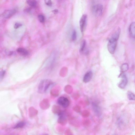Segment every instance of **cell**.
<instances>
[{"instance_id": "484cf974", "label": "cell", "mask_w": 135, "mask_h": 135, "mask_svg": "<svg viewBox=\"0 0 135 135\" xmlns=\"http://www.w3.org/2000/svg\"><path fill=\"white\" fill-rule=\"evenodd\" d=\"M5 73V71H2L1 72V80L3 78Z\"/></svg>"}, {"instance_id": "ba28073f", "label": "cell", "mask_w": 135, "mask_h": 135, "mask_svg": "<svg viewBox=\"0 0 135 135\" xmlns=\"http://www.w3.org/2000/svg\"><path fill=\"white\" fill-rule=\"evenodd\" d=\"M16 12L15 10H8L5 11L3 14V17L6 19H8L11 17Z\"/></svg>"}, {"instance_id": "8992f818", "label": "cell", "mask_w": 135, "mask_h": 135, "mask_svg": "<svg viewBox=\"0 0 135 135\" xmlns=\"http://www.w3.org/2000/svg\"><path fill=\"white\" fill-rule=\"evenodd\" d=\"M58 115L59 116L58 120V123L63 125H65L67 122L65 113L64 112L62 111Z\"/></svg>"}, {"instance_id": "6da1fadb", "label": "cell", "mask_w": 135, "mask_h": 135, "mask_svg": "<svg viewBox=\"0 0 135 135\" xmlns=\"http://www.w3.org/2000/svg\"><path fill=\"white\" fill-rule=\"evenodd\" d=\"M53 82L51 80L45 79L40 82L38 87V92L40 93L46 92L50 86L53 85Z\"/></svg>"}, {"instance_id": "30bf717a", "label": "cell", "mask_w": 135, "mask_h": 135, "mask_svg": "<svg viewBox=\"0 0 135 135\" xmlns=\"http://www.w3.org/2000/svg\"><path fill=\"white\" fill-rule=\"evenodd\" d=\"M129 30L131 36L133 38H135V22H132L131 24Z\"/></svg>"}, {"instance_id": "603a6c76", "label": "cell", "mask_w": 135, "mask_h": 135, "mask_svg": "<svg viewBox=\"0 0 135 135\" xmlns=\"http://www.w3.org/2000/svg\"><path fill=\"white\" fill-rule=\"evenodd\" d=\"M73 109L74 111L77 113L80 112V107L77 105L73 107Z\"/></svg>"}, {"instance_id": "8fae6325", "label": "cell", "mask_w": 135, "mask_h": 135, "mask_svg": "<svg viewBox=\"0 0 135 135\" xmlns=\"http://www.w3.org/2000/svg\"><path fill=\"white\" fill-rule=\"evenodd\" d=\"M120 32V29L118 28L116 31L113 34L111 38L118 40L119 38Z\"/></svg>"}, {"instance_id": "cb8c5ba5", "label": "cell", "mask_w": 135, "mask_h": 135, "mask_svg": "<svg viewBox=\"0 0 135 135\" xmlns=\"http://www.w3.org/2000/svg\"><path fill=\"white\" fill-rule=\"evenodd\" d=\"M45 2L46 4L48 6H52V3L51 0H45Z\"/></svg>"}, {"instance_id": "2e32d148", "label": "cell", "mask_w": 135, "mask_h": 135, "mask_svg": "<svg viewBox=\"0 0 135 135\" xmlns=\"http://www.w3.org/2000/svg\"><path fill=\"white\" fill-rule=\"evenodd\" d=\"M27 3L30 6L33 8L35 7L37 5L36 0H27Z\"/></svg>"}, {"instance_id": "e0dca14e", "label": "cell", "mask_w": 135, "mask_h": 135, "mask_svg": "<svg viewBox=\"0 0 135 135\" xmlns=\"http://www.w3.org/2000/svg\"><path fill=\"white\" fill-rule=\"evenodd\" d=\"M86 45V42L85 40H83L82 42L80 47V51L82 53L85 50Z\"/></svg>"}, {"instance_id": "44dd1931", "label": "cell", "mask_w": 135, "mask_h": 135, "mask_svg": "<svg viewBox=\"0 0 135 135\" xmlns=\"http://www.w3.org/2000/svg\"><path fill=\"white\" fill-rule=\"evenodd\" d=\"M72 39L73 41H75L77 38V33L76 31L74 30L73 31L72 34Z\"/></svg>"}, {"instance_id": "52a82bcc", "label": "cell", "mask_w": 135, "mask_h": 135, "mask_svg": "<svg viewBox=\"0 0 135 135\" xmlns=\"http://www.w3.org/2000/svg\"><path fill=\"white\" fill-rule=\"evenodd\" d=\"M120 76L121 77L122 79L118 85V86L120 89H123L125 88L127 85V79L126 75L123 74V73H121Z\"/></svg>"}, {"instance_id": "7402d4cb", "label": "cell", "mask_w": 135, "mask_h": 135, "mask_svg": "<svg viewBox=\"0 0 135 135\" xmlns=\"http://www.w3.org/2000/svg\"><path fill=\"white\" fill-rule=\"evenodd\" d=\"M82 115L84 117H87L89 116L90 114V113L87 110L83 111L82 113Z\"/></svg>"}, {"instance_id": "d6986e66", "label": "cell", "mask_w": 135, "mask_h": 135, "mask_svg": "<svg viewBox=\"0 0 135 135\" xmlns=\"http://www.w3.org/2000/svg\"><path fill=\"white\" fill-rule=\"evenodd\" d=\"M127 97L130 100H135V95L130 91H129L127 93Z\"/></svg>"}, {"instance_id": "7a4b0ae2", "label": "cell", "mask_w": 135, "mask_h": 135, "mask_svg": "<svg viewBox=\"0 0 135 135\" xmlns=\"http://www.w3.org/2000/svg\"><path fill=\"white\" fill-rule=\"evenodd\" d=\"M117 40L111 38L107 44V48L109 52L111 54H113L116 48Z\"/></svg>"}, {"instance_id": "d4e9b609", "label": "cell", "mask_w": 135, "mask_h": 135, "mask_svg": "<svg viewBox=\"0 0 135 135\" xmlns=\"http://www.w3.org/2000/svg\"><path fill=\"white\" fill-rule=\"evenodd\" d=\"M22 26V24L19 23H16L14 26V28L16 29L19 28Z\"/></svg>"}, {"instance_id": "3957f363", "label": "cell", "mask_w": 135, "mask_h": 135, "mask_svg": "<svg viewBox=\"0 0 135 135\" xmlns=\"http://www.w3.org/2000/svg\"><path fill=\"white\" fill-rule=\"evenodd\" d=\"M57 103L59 105L65 108L68 107L70 104L69 99L64 97L59 98L57 100Z\"/></svg>"}, {"instance_id": "9a60e30c", "label": "cell", "mask_w": 135, "mask_h": 135, "mask_svg": "<svg viewBox=\"0 0 135 135\" xmlns=\"http://www.w3.org/2000/svg\"><path fill=\"white\" fill-rule=\"evenodd\" d=\"M52 111L54 113L58 115L62 111L60 107L56 105H54L52 108Z\"/></svg>"}, {"instance_id": "9c48e42d", "label": "cell", "mask_w": 135, "mask_h": 135, "mask_svg": "<svg viewBox=\"0 0 135 135\" xmlns=\"http://www.w3.org/2000/svg\"><path fill=\"white\" fill-rule=\"evenodd\" d=\"M93 76L92 72L91 71L87 72L84 75L83 78V82L86 83L89 82Z\"/></svg>"}, {"instance_id": "5bb4252c", "label": "cell", "mask_w": 135, "mask_h": 135, "mask_svg": "<svg viewBox=\"0 0 135 135\" xmlns=\"http://www.w3.org/2000/svg\"><path fill=\"white\" fill-rule=\"evenodd\" d=\"M17 51L18 53L23 55L27 56L29 54L27 50L22 48L18 49Z\"/></svg>"}, {"instance_id": "5b68a950", "label": "cell", "mask_w": 135, "mask_h": 135, "mask_svg": "<svg viewBox=\"0 0 135 135\" xmlns=\"http://www.w3.org/2000/svg\"><path fill=\"white\" fill-rule=\"evenodd\" d=\"M103 6L102 4H98L93 8V12L94 15L96 16H99L102 14Z\"/></svg>"}, {"instance_id": "ffe728a7", "label": "cell", "mask_w": 135, "mask_h": 135, "mask_svg": "<svg viewBox=\"0 0 135 135\" xmlns=\"http://www.w3.org/2000/svg\"><path fill=\"white\" fill-rule=\"evenodd\" d=\"M38 19L40 22L41 23H43L45 21V18L42 15H39L38 16Z\"/></svg>"}, {"instance_id": "7c38bea8", "label": "cell", "mask_w": 135, "mask_h": 135, "mask_svg": "<svg viewBox=\"0 0 135 135\" xmlns=\"http://www.w3.org/2000/svg\"><path fill=\"white\" fill-rule=\"evenodd\" d=\"M92 106L93 109L95 113L98 115H100L101 112L100 107L95 103L92 104Z\"/></svg>"}, {"instance_id": "4fadbf2b", "label": "cell", "mask_w": 135, "mask_h": 135, "mask_svg": "<svg viewBox=\"0 0 135 135\" xmlns=\"http://www.w3.org/2000/svg\"><path fill=\"white\" fill-rule=\"evenodd\" d=\"M129 69V66L127 63H124L123 64L121 67V72L122 73H123L127 71Z\"/></svg>"}, {"instance_id": "277c9868", "label": "cell", "mask_w": 135, "mask_h": 135, "mask_svg": "<svg viewBox=\"0 0 135 135\" xmlns=\"http://www.w3.org/2000/svg\"><path fill=\"white\" fill-rule=\"evenodd\" d=\"M87 18V15L85 14L83 15L80 19L79 25L82 32H83L85 29L86 25Z\"/></svg>"}, {"instance_id": "ac0fdd59", "label": "cell", "mask_w": 135, "mask_h": 135, "mask_svg": "<svg viewBox=\"0 0 135 135\" xmlns=\"http://www.w3.org/2000/svg\"><path fill=\"white\" fill-rule=\"evenodd\" d=\"M25 125V123L23 122H21L17 123L14 127V129H19L23 128Z\"/></svg>"}, {"instance_id": "4316f807", "label": "cell", "mask_w": 135, "mask_h": 135, "mask_svg": "<svg viewBox=\"0 0 135 135\" xmlns=\"http://www.w3.org/2000/svg\"><path fill=\"white\" fill-rule=\"evenodd\" d=\"M52 11L55 14H57L58 12V10L57 9H55L53 10Z\"/></svg>"}]
</instances>
